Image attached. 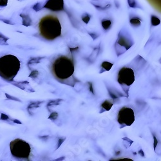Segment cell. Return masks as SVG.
Listing matches in <instances>:
<instances>
[{
    "label": "cell",
    "instance_id": "10",
    "mask_svg": "<svg viewBox=\"0 0 161 161\" xmlns=\"http://www.w3.org/2000/svg\"><path fill=\"white\" fill-rule=\"evenodd\" d=\"M113 66V64L110 62H107V61H104L101 64V67L104 69L106 71H109L111 69V67Z\"/></svg>",
    "mask_w": 161,
    "mask_h": 161
},
{
    "label": "cell",
    "instance_id": "7",
    "mask_svg": "<svg viewBox=\"0 0 161 161\" xmlns=\"http://www.w3.org/2000/svg\"><path fill=\"white\" fill-rule=\"evenodd\" d=\"M45 8L53 11H59L63 9V0H49Z\"/></svg>",
    "mask_w": 161,
    "mask_h": 161
},
{
    "label": "cell",
    "instance_id": "6",
    "mask_svg": "<svg viewBox=\"0 0 161 161\" xmlns=\"http://www.w3.org/2000/svg\"><path fill=\"white\" fill-rule=\"evenodd\" d=\"M117 81L121 85L128 87L132 85L135 81V74L133 70L127 67L122 68L118 73Z\"/></svg>",
    "mask_w": 161,
    "mask_h": 161
},
{
    "label": "cell",
    "instance_id": "12",
    "mask_svg": "<svg viewBox=\"0 0 161 161\" xmlns=\"http://www.w3.org/2000/svg\"><path fill=\"white\" fill-rule=\"evenodd\" d=\"M111 22L110 20L107 19V20H104L102 21V26L105 30H108L111 26Z\"/></svg>",
    "mask_w": 161,
    "mask_h": 161
},
{
    "label": "cell",
    "instance_id": "4",
    "mask_svg": "<svg viewBox=\"0 0 161 161\" xmlns=\"http://www.w3.org/2000/svg\"><path fill=\"white\" fill-rule=\"evenodd\" d=\"M10 149L12 155L19 159H28L31 153L30 144L21 139H16L11 141Z\"/></svg>",
    "mask_w": 161,
    "mask_h": 161
},
{
    "label": "cell",
    "instance_id": "5",
    "mask_svg": "<svg viewBox=\"0 0 161 161\" xmlns=\"http://www.w3.org/2000/svg\"><path fill=\"white\" fill-rule=\"evenodd\" d=\"M117 121L121 125L131 126L135 121V114L132 108L123 107L118 113Z\"/></svg>",
    "mask_w": 161,
    "mask_h": 161
},
{
    "label": "cell",
    "instance_id": "8",
    "mask_svg": "<svg viewBox=\"0 0 161 161\" xmlns=\"http://www.w3.org/2000/svg\"><path fill=\"white\" fill-rule=\"evenodd\" d=\"M117 43L119 45L124 47L126 50H128L130 47H132V45H133V43L131 42L130 40H129L128 38H126V37L123 36L122 35H119Z\"/></svg>",
    "mask_w": 161,
    "mask_h": 161
},
{
    "label": "cell",
    "instance_id": "1",
    "mask_svg": "<svg viewBox=\"0 0 161 161\" xmlns=\"http://www.w3.org/2000/svg\"><path fill=\"white\" fill-rule=\"evenodd\" d=\"M61 25L56 16L47 15L40 19L39 30L40 35L47 40H54L61 34Z\"/></svg>",
    "mask_w": 161,
    "mask_h": 161
},
{
    "label": "cell",
    "instance_id": "3",
    "mask_svg": "<svg viewBox=\"0 0 161 161\" xmlns=\"http://www.w3.org/2000/svg\"><path fill=\"white\" fill-rule=\"evenodd\" d=\"M21 67V62L14 55L8 54L0 57V76L8 81H12Z\"/></svg>",
    "mask_w": 161,
    "mask_h": 161
},
{
    "label": "cell",
    "instance_id": "20",
    "mask_svg": "<svg viewBox=\"0 0 161 161\" xmlns=\"http://www.w3.org/2000/svg\"><path fill=\"white\" fill-rule=\"evenodd\" d=\"M139 155L142 156V157H144V152H143L142 149H140V150H139Z\"/></svg>",
    "mask_w": 161,
    "mask_h": 161
},
{
    "label": "cell",
    "instance_id": "14",
    "mask_svg": "<svg viewBox=\"0 0 161 161\" xmlns=\"http://www.w3.org/2000/svg\"><path fill=\"white\" fill-rule=\"evenodd\" d=\"M82 19H83V21L86 23V24H88L90 21V17L88 16V15H85V16H83L82 17Z\"/></svg>",
    "mask_w": 161,
    "mask_h": 161
},
{
    "label": "cell",
    "instance_id": "18",
    "mask_svg": "<svg viewBox=\"0 0 161 161\" xmlns=\"http://www.w3.org/2000/svg\"><path fill=\"white\" fill-rule=\"evenodd\" d=\"M88 84L90 85V87H89V88H90V92H92V94H94V89H93V85H92V83H88Z\"/></svg>",
    "mask_w": 161,
    "mask_h": 161
},
{
    "label": "cell",
    "instance_id": "2",
    "mask_svg": "<svg viewBox=\"0 0 161 161\" xmlns=\"http://www.w3.org/2000/svg\"><path fill=\"white\" fill-rule=\"evenodd\" d=\"M52 72L59 81H64L72 76L74 72L73 60L67 56H60L55 60L52 65Z\"/></svg>",
    "mask_w": 161,
    "mask_h": 161
},
{
    "label": "cell",
    "instance_id": "19",
    "mask_svg": "<svg viewBox=\"0 0 161 161\" xmlns=\"http://www.w3.org/2000/svg\"><path fill=\"white\" fill-rule=\"evenodd\" d=\"M90 35L91 36H92V37L93 38V39L94 40H95V39L97 38V37H99V35H96V36H95V34H90Z\"/></svg>",
    "mask_w": 161,
    "mask_h": 161
},
{
    "label": "cell",
    "instance_id": "16",
    "mask_svg": "<svg viewBox=\"0 0 161 161\" xmlns=\"http://www.w3.org/2000/svg\"><path fill=\"white\" fill-rule=\"evenodd\" d=\"M8 0H0V6L1 7H5L7 5Z\"/></svg>",
    "mask_w": 161,
    "mask_h": 161
},
{
    "label": "cell",
    "instance_id": "15",
    "mask_svg": "<svg viewBox=\"0 0 161 161\" xmlns=\"http://www.w3.org/2000/svg\"><path fill=\"white\" fill-rule=\"evenodd\" d=\"M108 92H109L110 95L111 96V97L112 98V99H117V98H118L117 95H116L115 94H113V92H112L111 91H110V90H108Z\"/></svg>",
    "mask_w": 161,
    "mask_h": 161
},
{
    "label": "cell",
    "instance_id": "13",
    "mask_svg": "<svg viewBox=\"0 0 161 161\" xmlns=\"http://www.w3.org/2000/svg\"><path fill=\"white\" fill-rule=\"evenodd\" d=\"M130 23L133 25V26H139L140 25V19L137 17H133L130 19Z\"/></svg>",
    "mask_w": 161,
    "mask_h": 161
},
{
    "label": "cell",
    "instance_id": "11",
    "mask_svg": "<svg viewBox=\"0 0 161 161\" xmlns=\"http://www.w3.org/2000/svg\"><path fill=\"white\" fill-rule=\"evenodd\" d=\"M151 23L153 26H157L161 23V20L155 16H151Z\"/></svg>",
    "mask_w": 161,
    "mask_h": 161
},
{
    "label": "cell",
    "instance_id": "17",
    "mask_svg": "<svg viewBox=\"0 0 161 161\" xmlns=\"http://www.w3.org/2000/svg\"><path fill=\"white\" fill-rule=\"evenodd\" d=\"M153 140H154V144H153V148H154V149H155V148L157 147V145L158 144V140L156 138L155 136H153Z\"/></svg>",
    "mask_w": 161,
    "mask_h": 161
},
{
    "label": "cell",
    "instance_id": "9",
    "mask_svg": "<svg viewBox=\"0 0 161 161\" xmlns=\"http://www.w3.org/2000/svg\"><path fill=\"white\" fill-rule=\"evenodd\" d=\"M112 106L113 104L110 101H109V100H105L101 104V107H102V108H104L106 111H109L110 110L111 108V107H112Z\"/></svg>",
    "mask_w": 161,
    "mask_h": 161
}]
</instances>
